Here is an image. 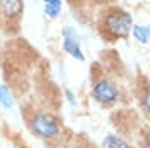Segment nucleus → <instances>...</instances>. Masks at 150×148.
Here are the masks:
<instances>
[{
	"instance_id": "nucleus-1",
	"label": "nucleus",
	"mask_w": 150,
	"mask_h": 148,
	"mask_svg": "<svg viewBox=\"0 0 150 148\" xmlns=\"http://www.w3.org/2000/svg\"><path fill=\"white\" fill-rule=\"evenodd\" d=\"M132 26L134 20L131 12L120 8H112L111 11L107 12L104 18V29L114 39H128Z\"/></svg>"
},
{
	"instance_id": "nucleus-2",
	"label": "nucleus",
	"mask_w": 150,
	"mask_h": 148,
	"mask_svg": "<svg viewBox=\"0 0 150 148\" xmlns=\"http://www.w3.org/2000/svg\"><path fill=\"white\" fill-rule=\"evenodd\" d=\"M32 132L42 139H53L60 133V123L57 117L50 112H38L30 120Z\"/></svg>"
},
{
	"instance_id": "nucleus-3",
	"label": "nucleus",
	"mask_w": 150,
	"mask_h": 148,
	"mask_svg": "<svg viewBox=\"0 0 150 148\" xmlns=\"http://www.w3.org/2000/svg\"><path fill=\"white\" fill-rule=\"evenodd\" d=\"M92 96L101 105H112L119 99V90L114 82H111L107 78H102L93 84Z\"/></svg>"
},
{
	"instance_id": "nucleus-4",
	"label": "nucleus",
	"mask_w": 150,
	"mask_h": 148,
	"mask_svg": "<svg viewBox=\"0 0 150 148\" xmlns=\"http://www.w3.org/2000/svg\"><path fill=\"white\" fill-rule=\"evenodd\" d=\"M62 46H63L65 53L69 54L74 60L81 61V63L86 61V55L81 48L80 34L74 27H63V30H62Z\"/></svg>"
},
{
	"instance_id": "nucleus-5",
	"label": "nucleus",
	"mask_w": 150,
	"mask_h": 148,
	"mask_svg": "<svg viewBox=\"0 0 150 148\" xmlns=\"http://www.w3.org/2000/svg\"><path fill=\"white\" fill-rule=\"evenodd\" d=\"M23 9H24V5L23 2H18V0H3V2H0V12L8 20L18 18L21 15Z\"/></svg>"
},
{
	"instance_id": "nucleus-6",
	"label": "nucleus",
	"mask_w": 150,
	"mask_h": 148,
	"mask_svg": "<svg viewBox=\"0 0 150 148\" xmlns=\"http://www.w3.org/2000/svg\"><path fill=\"white\" fill-rule=\"evenodd\" d=\"M102 148H132L129 142L122 138L120 135L116 133H108L102 139Z\"/></svg>"
},
{
	"instance_id": "nucleus-7",
	"label": "nucleus",
	"mask_w": 150,
	"mask_h": 148,
	"mask_svg": "<svg viewBox=\"0 0 150 148\" xmlns=\"http://www.w3.org/2000/svg\"><path fill=\"white\" fill-rule=\"evenodd\" d=\"M44 9V15L48 18H57L62 14V9H63V2L60 0H47L42 5Z\"/></svg>"
},
{
	"instance_id": "nucleus-8",
	"label": "nucleus",
	"mask_w": 150,
	"mask_h": 148,
	"mask_svg": "<svg viewBox=\"0 0 150 148\" xmlns=\"http://www.w3.org/2000/svg\"><path fill=\"white\" fill-rule=\"evenodd\" d=\"M0 105L5 109H12L15 105L14 96H12V93L6 84H0Z\"/></svg>"
},
{
	"instance_id": "nucleus-9",
	"label": "nucleus",
	"mask_w": 150,
	"mask_h": 148,
	"mask_svg": "<svg viewBox=\"0 0 150 148\" xmlns=\"http://www.w3.org/2000/svg\"><path fill=\"white\" fill-rule=\"evenodd\" d=\"M131 34L135 38V41L138 43H149V27L147 26H141V24H134Z\"/></svg>"
},
{
	"instance_id": "nucleus-10",
	"label": "nucleus",
	"mask_w": 150,
	"mask_h": 148,
	"mask_svg": "<svg viewBox=\"0 0 150 148\" xmlns=\"http://www.w3.org/2000/svg\"><path fill=\"white\" fill-rule=\"evenodd\" d=\"M141 105H143V109L146 111V114L150 115V90H146L143 97H141Z\"/></svg>"
},
{
	"instance_id": "nucleus-11",
	"label": "nucleus",
	"mask_w": 150,
	"mask_h": 148,
	"mask_svg": "<svg viewBox=\"0 0 150 148\" xmlns=\"http://www.w3.org/2000/svg\"><path fill=\"white\" fill-rule=\"evenodd\" d=\"M65 96H66V100L69 102L71 106H77L78 105V102H77V99H75V94L72 93V90L65 88Z\"/></svg>"
},
{
	"instance_id": "nucleus-12",
	"label": "nucleus",
	"mask_w": 150,
	"mask_h": 148,
	"mask_svg": "<svg viewBox=\"0 0 150 148\" xmlns=\"http://www.w3.org/2000/svg\"><path fill=\"white\" fill-rule=\"evenodd\" d=\"M144 148H150V130L144 135Z\"/></svg>"
},
{
	"instance_id": "nucleus-13",
	"label": "nucleus",
	"mask_w": 150,
	"mask_h": 148,
	"mask_svg": "<svg viewBox=\"0 0 150 148\" xmlns=\"http://www.w3.org/2000/svg\"><path fill=\"white\" fill-rule=\"evenodd\" d=\"M149 27V43H150V26H147Z\"/></svg>"
},
{
	"instance_id": "nucleus-14",
	"label": "nucleus",
	"mask_w": 150,
	"mask_h": 148,
	"mask_svg": "<svg viewBox=\"0 0 150 148\" xmlns=\"http://www.w3.org/2000/svg\"><path fill=\"white\" fill-rule=\"evenodd\" d=\"M0 41H2V39H0Z\"/></svg>"
}]
</instances>
